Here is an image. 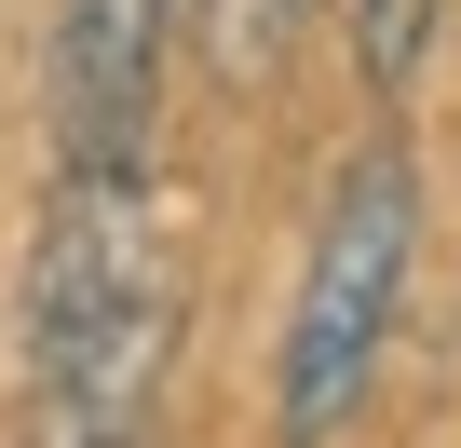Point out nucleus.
Wrapping results in <instances>:
<instances>
[{"label":"nucleus","instance_id":"nucleus-1","mask_svg":"<svg viewBox=\"0 0 461 448\" xmlns=\"http://www.w3.org/2000/svg\"><path fill=\"white\" fill-rule=\"evenodd\" d=\"M14 353H28V421H14V448H149L163 367H176L163 177H55V190H41Z\"/></svg>","mask_w":461,"mask_h":448},{"label":"nucleus","instance_id":"nucleus-2","mask_svg":"<svg viewBox=\"0 0 461 448\" xmlns=\"http://www.w3.org/2000/svg\"><path fill=\"white\" fill-rule=\"evenodd\" d=\"M407 272H420V163H407V136H366L326 177L312 259H299V299H285V353H272V434L285 448H339L366 421Z\"/></svg>","mask_w":461,"mask_h":448},{"label":"nucleus","instance_id":"nucleus-3","mask_svg":"<svg viewBox=\"0 0 461 448\" xmlns=\"http://www.w3.org/2000/svg\"><path fill=\"white\" fill-rule=\"evenodd\" d=\"M176 14H190V0H55V41H41L55 177H149V150H163Z\"/></svg>","mask_w":461,"mask_h":448},{"label":"nucleus","instance_id":"nucleus-4","mask_svg":"<svg viewBox=\"0 0 461 448\" xmlns=\"http://www.w3.org/2000/svg\"><path fill=\"white\" fill-rule=\"evenodd\" d=\"M434 14H447V0H353V55H366V82H380V96H393V82H420Z\"/></svg>","mask_w":461,"mask_h":448}]
</instances>
